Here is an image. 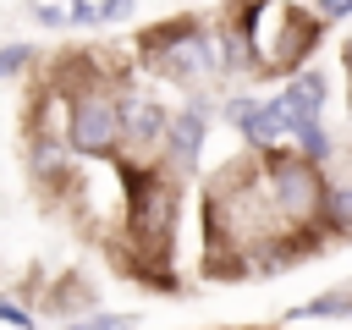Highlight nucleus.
I'll list each match as a JSON object with an SVG mask.
<instances>
[{
    "instance_id": "obj_17",
    "label": "nucleus",
    "mask_w": 352,
    "mask_h": 330,
    "mask_svg": "<svg viewBox=\"0 0 352 330\" xmlns=\"http://www.w3.org/2000/svg\"><path fill=\"white\" fill-rule=\"evenodd\" d=\"M88 6H94V0H88Z\"/></svg>"
},
{
    "instance_id": "obj_8",
    "label": "nucleus",
    "mask_w": 352,
    "mask_h": 330,
    "mask_svg": "<svg viewBox=\"0 0 352 330\" xmlns=\"http://www.w3.org/2000/svg\"><path fill=\"white\" fill-rule=\"evenodd\" d=\"M204 60H209V44H204L198 33H182V38L170 44V72H176V77H192Z\"/></svg>"
},
{
    "instance_id": "obj_10",
    "label": "nucleus",
    "mask_w": 352,
    "mask_h": 330,
    "mask_svg": "<svg viewBox=\"0 0 352 330\" xmlns=\"http://www.w3.org/2000/svg\"><path fill=\"white\" fill-rule=\"evenodd\" d=\"M330 220L336 226H352V187H336L330 192Z\"/></svg>"
},
{
    "instance_id": "obj_2",
    "label": "nucleus",
    "mask_w": 352,
    "mask_h": 330,
    "mask_svg": "<svg viewBox=\"0 0 352 330\" xmlns=\"http://www.w3.org/2000/svg\"><path fill=\"white\" fill-rule=\"evenodd\" d=\"M176 226V192L165 182H143V192H132V231L143 242H160Z\"/></svg>"
},
{
    "instance_id": "obj_4",
    "label": "nucleus",
    "mask_w": 352,
    "mask_h": 330,
    "mask_svg": "<svg viewBox=\"0 0 352 330\" xmlns=\"http://www.w3.org/2000/svg\"><path fill=\"white\" fill-rule=\"evenodd\" d=\"M275 187H280V204L292 214H302V209L319 204V182H314L308 165H275Z\"/></svg>"
},
{
    "instance_id": "obj_5",
    "label": "nucleus",
    "mask_w": 352,
    "mask_h": 330,
    "mask_svg": "<svg viewBox=\"0 0 352 330\" xmlns=\"http://www.w3.org/2000/svg\"><path fill=\"white\" fill-rule=\"evenodd\" d=\"M231 121H242V132H248L253 143H264V148L286 132V121H280L275 104H248V99H236V104H231Z\"/></svg>"
},
{
    "instance_id": "obj_9",
    "label": "nucleus",
    "mask_w": 352,
    "mask_h": 330,
    "mask_svg": "<svg viewBox=\"0 0 352 330\" xmlns=\"http://www.w3.org/2000/svg\"><path fill=\"white\" fill-rule=\"evenodd\" d=\"M297 138H302V154H308V160H324V154H330V143H324V132H319V121H314V126H302Z\"/></svg>"
},
{
    "instance_id": "obj_14",
    "label": "nucleus",
    "mask_w": 352,
    "mask_h": 330,
    "mask_svg": "<svg viewBox=\"0 0 352 330\" xmlns=\"http://www.w3.org/2000/svg\"><path fill=\"white\" fill-rule=\"evenodd\" d=\"M126 11H132V0H104V6H99L104 22H116V16H126Z\"/></svg>"
},
{
    "instance_id": "obj_16",
    "label": "nucleus",
    "mask_w": 352,
    "mask_h": 330,
    "mask_svg": "<svg viewBox=\"0 0 352 330\" xmlns=\"http://www.w3.org/2000/svg\"><path fill=\"white\" fill-rule=\"evenodd\" d=\"M72 330H121V319H94V324H72Z\"/></svg>"
},
{
    "instance_id": "obj_6",
    "label": "nucleus",
    "mask_w": 352,
    "mask_h": 330,
    "mask_svg": "<svg viewBox=\"0 0 352 330\" xmlns=\"http://www.w3.org/2000/svg\"><path fill=\"white\" fill-rule=\"evenodd\" d=\"M116 121H121V132H126L132 143H148V138H160V126H165V110H160L154 99H132V104H126Z\"/></svg>"
},
{
    "instance_id": "obj_1",
    "label": "nucleus",
    "mask_w": 352,
    "mask_h": 330,
    "mask_svg": "<svg viewBox=\"0 0 352 330\" xmlns=\"http://www.w3.org/2000/svg\"><path fill=\"white\" fill-rule=\"evenodd\" d=\"M116 138H121V121H116L110 99H82L72 110V148L77 154H110Z\"/></svg>"
},
{
    "instance_id": "obj_7",
    "label": "nucleus",
    "mask_w": 352,
    "mask_h": 330,
    "mask_svg": "<svg viewBox=\"0 0 352 330\" xmlns=\"http://www.w3.org/2000/svg\"><path fill=\"white\" fill-rule=\"evenodd\" d=\"M198 143H204V110H182V116L170 121V148H176L182 160H192Z\"/></svg>"
},
{
    "instance_id": "obj_13",
    "label": "nucleus",
    "mask_w": 352,
    "mask_h": 330,
    "mask_svg": "<svg viewBox=\"0 0 352 330\" xmlns=\"http://www.w3.org/2000/svg\"><path fill=\"white\" fill-rule=\"evenodd\" d=\"M0 319H6V324H16V330H33V324H28V314H22V308H11V302H0Z\"/></svg>"
},
{
    "instance_id": "obj_15",
    "label": "nucleus",
    "mask_w": 352,
    "mask_h": 330,
    "mask_svg": "<svg viewBox=\"0 0 352 330\" xmlns=\"http://www.w3.org/2000/svg\"><path fill=\"white\" fill-rule=\"evenodd\" d=\"M319 11H324V16H346V11H352V0H319Z\"/></svg>"
},
{
    "instance_id": "obj_12",
    "label": "nucleus",
    "mask_w": 352,
    "mask_h": 330,
    "mask_svg": "<svg viewBox=\"0 0 352 330\" xmlns=\"http://www.w3.org/2000/svg\"><path fill=\"white\" fill-rule=\"evenodd\" d=\"M33 160H38V170H55V165H60V148H55V143H50V138H44V143H38V154H33Z\"/></svg>"
},
{
    "instance_id": "obj_11",
    "label": "nucleus",
    "mask_w": 352,
    "mask_h": 330,
    "mask_svg": "<svg viewBox=\"0 0 352 330\" xmlns=\"http://www.w3.org/2000/svg\"><path fill=\"white\" fill-rule=\"evenodd\" d=\"M22 60H28V50H22V44H11V50H0V77H11V72H22Z\"/></svg>"
},
{
    "instance_id": "obj_3",
    "label": "nucleus",
    "mask_w": 352,
    "mask_h": 330,
    "mask_svg": "<svg viewBox=\"0 0 352 330\" xmlns=\"http://www.w3.org/2000/svg\"><path fill=\"white\" fill-rule=\"evenodd\" d=\"M319 99H324V77H319V72H308V77H297V82L275 99V110H280V121H286L292 132H302V126H314V121H319Z\"/></svg>"
}]
</instances>
